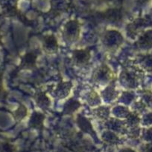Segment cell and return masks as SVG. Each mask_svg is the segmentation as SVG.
Listing matches in <instances>:
<instances>
[{
  "instance_id": "obj_1",
  "label": "cell",
  "mask_w": 152,
  "mask_h": 152,
  "mask_svg": "<svg viewBox=\"0 0 152 152\" xmlns=\"http://www.w3.org/2000/svg\"><path fill=\"white\" fill-rule=\"evenodd\" d=\"M80 34V25L77 21H69L65 25L63 36L69 41L77 39Z\"/></svg>"
},
{
  "instance_id": "obj_2",
  "label": "cell",
  "mask_w": 152,
  "mask_h": 152,
  "mask_svg": "<svg viewBox=\"0 0 152 152\" xmlns=\"http://www.w3.org/2000/svg\"><path fill=\"white\" fill-rule=\"evenodd\" d=\"M72 59L77 65H86L90 59V53L86 49L76 50L73 52Z\"/></svg>"
},
{
  "instance_id": "obj_3",
  "label": "cell",
  "mask_w": 152,
  "mask_h": 152,
  "mask_svg": "<svg viewBox=\"0 0 152 152\" xmlns=\"http://www.w3.org/2000/svg\"><path fill=\"white\" fill-rule=\"evenodd\" d=\"M137 47L142 50H149L152 48V29L143 33L137 42Z\"/></svg>"
},
{
  "instance_id": "obj_4",
  "label": "cell",
  "mask_w": 152,
  "mask_h": 152,
  "mask_svg": "<svg viewBox=\"0 0 152 152\" xmlns=\"http://www.w3.org/2000/svg\"><path fill=\"white\" fill-rule=\"evenodd\" d=\"M43 48L47 53H56L58 50V43L54 35H47L43 39Z\"/></svg>"
},
{
  "instance_id": "obj_5",
  "label": "cell",
  "mask_w": 152,
  "mask_h": 152,
  "mask_svg": "<svg viewBox=\"0 0 152 152\" xmlns=\"http://www.w3.org/2000/svg\"><path fill=\"white\" fill-rule=\"evenodd\" d=\"M45 120V116L42 113L34 112L30 120L31 127L37 129H41L43 127V122Z\"/></svg>"
},
{
  "instance_id": "obj_6",
  "label": "cell",
  "mask_w": 152,
  "mask_h": 152,
  "mask_svg": "<svg viewBox=\"0 0 152 152\" xmlns=\"http://www.w3.org/2000/svg\"><path fill=\"white\" fill-rule=\"evenodd\" d=\"M72 83H62L58 85L55 94L59 98H63L68 96L70 90L72 88Z\"/></svg>"
},
{
  "instance_id": "obj_7",
  "label": "cell",
  "mask_w": 152,
  "mask_h": 152,
  "mask_svg": "<svg viewBox=\"0 0 152 152\" xmlns=\"http://www.w3.org/2000/svg\"><path fill=\"white\" fill-rule=\"evenodd\" d=\"M95 77H97L98 80H104L108 81L113 78V73L107 65H104L99 68L95 75Z\"/></svg>"
},
{
  "instance_id": "obj_8",
  "label": "cell",
  "mask_w": 152,
  "mask_h": 152,
  "mask_svg": "<svg viewBox=\"0 0 152 152\" xmlns=\"http://www.w3.org/2000/svg\"><path fill=\"white\" fill-rule=\"evenodd\" d=\"M35 101L37 105L42 109H46L51 105V100L44 93H39L36 96Z\"/></svg>"
},
{
  "instance_id": "obj_9",
  "label": "cell",
  "mask_w": 152,
  "mask_h": 152,
  "mask_svg": "<svg viewBox=\"0 0 152 152\" xmlns=\"http://www.w3.org/2000/svg\"><path fill=\"white\" fill-rule=\"evenodd\" d=\"M37 59V55L35 53L33 52L27 53L23 57V61H22L23 66L25 68H32L35 65Z\"/></svg>"
},
{
  "instance_id": "obj_10",
  "label": "cell",
  "mask_w": 152,
  "mask_h": 152,
  "mask_svg": "<svg viewBox=\"0 0 152 152\" xmlns=\"http://www.w3.org/2000/svg\"><path fill=\"white\" fill-rule=\"evenodd\" d=\"M104 16L105 18L106 21L112 22V23L119 22V21H121V19H122L121 13L118 11H114V10H112L110 12H107V13H105V15Z\"/></svg>"
},
{
  "instance_id": "obj_11",
  "label": "cell",
  "mask_w": 152,
  "mask_h": 152,
  "mask_svg": "<svg viewBox=\"0 0 152 152\" xmlns=\"http://www.w3.org/2000/svg\"><path fill=\"white\" fill-rule=\"evenodd\" d=\"M27 116V108L23 105H20L17 109L13 112V117L16 120L19 121Z\"/></svg>"
},
{
  "instance_id": "obj_12",
  "label": "cell",
  "mask_w": 152,
  "mask_h": 152,
  "mask_svg": "<svg viewBox=\"0 0 152 152\" xmlns=\"http://www.w3.org/2000/svg\"><path fill=\"white\" fill-rule=\"evenodd\" d=\"M95 114L97 117L101 119H107L110 114V111L108 108H104V107H99L95 110Z\"/></svg>"
},
{
  "instance_id": "obj_13",
  "label": "cell",
  "mask_w": 152,
  "mask_h": 152,
  "mask_svg": "<svg viewBox=\"0 0 152 152\" xmlns=\"http://www.w3.org/2000/svg\"><path fill=\"white\" fill-rule=\"evenodd\" d=\"M80 106V103L77 101H69L68 103L66 105V111L68 113H72L74 112L75 110H77L79 107Z\"/></svg>"
},
{
  "instance_id": "obj_14",
  "label": "cell",
  "mask_w": 152,
  "mask_h": 152,
  "mask_svg": "<svg viewBox=\"0 0 152 152\" xmlns=\"http://www.w3.org/2000/svg\"><path fill=\"white\" fill-rule=\"evenodd\" d=\"M14 147L8 142H3L0 145V152H14Z\"/></svg>"
},
{
  "instance_id": "obj_15",
  "label": "cell",
  "mask_w": 152,
  "mask_h": 152,
  "mask_svg": "<svg viewBox=\"0 0 152 152\" xmlns=\"http://www.w3.org/2000/svg\"><path fill=\"white\" fill-rule=\"evenodd\" d=\"M4 94H5V91H4V88H3V86H1V84L0 83V99L4 97Z\"/></svg>"
},
{
  "instance_id": "obj_16",
  "label": "cell",
  "mask_w": 152,
  "mask_h": 152,
  "mask_svg": "<svg viewBox=\"0 0 152 152\" xmlns=\"http://www.w3.org/2000/svg\"><path fill=\"white\" fill-rule=\"evenodd\" d=\"M2 45V36L0 34V46Z\"/></svg>"
}]
</instances>
